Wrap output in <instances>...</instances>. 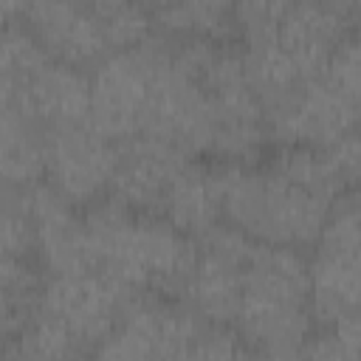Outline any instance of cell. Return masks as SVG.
Instances as JSON below:
<instances>
[{"label": "cell", "mask_w": 361, "mask_h": 361, "mask_svg": "<svg viewBox=\"0 0 361 361\" xmlns=\"http://www.w3.org/2000/svg\"><path fill=\"white\" fill-rule=\"evenodd\" d=\"M130 296V290L102 271L48 274L45 285L37 288L31 310L56 322L82 353L93 355L99 341L113 330Z\"/></svg>", "instance_id": "obj_8"}, {"label": "cell", "mask_w": 361, "mask_h": 361, "mask_svg": "<svg viewBox=\"0 0 361 361\" xmlns=\"http://www.w3.org/2000/svg\"><path fill=\"white\" fill-rule=\"evenodd\" d=\"M34 248V234L17 197H0V257L25 259Z\"/></svg>", "instance_id": "obj_20"}, {"label": "cell", "mask_w": 361, "mask_h": 361, "mask_svg": "<svg viewBox=\"0 0 361 361\" xmlns=\"http://www.w3.org/2000/svg\"><path fill=\"white\" fill-rule=\"evenodd\" d=\"M42 180V133L14 104L0 110V197Z\"/></svg>", "instance_id": "obj_18"}, {"label": "cell", "mask_w": 361, "mask_h": 361, "mask_svg": "<svg viewBox=\"0 0 361 361\" xmlns=\"http://www.w3.org/2000/svg\"><path fill=\"white\" fill-rule=\"evenodd\" d=\"M200 240L203 245L195 254L180 293H186L189 310L203 322L234 327L243 293V268L257 240L228 223L214 226Z\"/></svg>", "instance_id": "obj_11"}, {"label": "cell", "mask_w": 361, "mask_h": 361, "mask_svg": "<svg viewBox=\"0 0 361 361\" xmlns=\"http://www.w3.org/2000/svg\"><path fill=\"white\" fill-rule=\"evenodd\" d=\"M25 20L51 59L93 68L113 54L102 17L76 0H34Z\"/></svg>", "instance_id": "obj_14"}, {"label": "cell", "mask_w": 361, "mask_h": 361, "mask_svg": "<svg viewBox=\"0 0 361 361\" xmlns=\"http://www.w3.org/2000/svg\"><path fill=\"white\" fill-rule=\"evenodd\" d=\"M358 104L361 68L358 45L350 34L319 73L265 110L268 133H274L282 144L324 147L358 127Z\"/></svg>", "instance_id": "obj_4"}, {"label": "cell", "mask_w": 361, "mask_h": 361, "mask_svg": "<svg viewBox=\"0 0 361 361\" xmlns=\"http://www.w3.org/2000/svg\"><path fill=\"white\" fill-rule=\"evenodd\" d=\"M358 203L355 192L341 195L307 259V296L316 324H327L358 313L361 302V259H358Z\"/></svg>", "instance_id": "obj_6"}, {"label": "cell", "mask_w": 361, "mask_h": 361, "mask_svg": "<svg viewBox=\"0 0 361 361\" xmlns=\"http://www.w3.org/2000/svg\"><path fill=\"white\" fill-rule=\"evenodd\" d=\"M316 322L307 296V257L302 248L254 243L243 268V293L234 330L248 353L302 355Z\"/></svg>", "instance_id": "obj_3"}, {"label": "cell", "mask_w": 361, "mask_h": 361, "mask_svg": "<svg viewBox=\"0 0 361 361\" xmlns=\"http://www.w3.org/2000/svg\"><path fill=\"white\" fill-rule=\"evenodd\" d=\"M34 0H0V28L14 25L17 20H23L28 14Z\"/></svg>", "instance_id": "obj_22"}, {"label": "cell", "mask_w": 361, "mask_h": 361, "mask_svg": "<svg viewBox=\"0 0 361 361\" xmlns=\"http://www.w3.org/2000/svg\"><path fill=\"white\" fill-rule=\"evenodd\" d=\"M93 268L130 293L180 290L195 262L197 245L161 214L133 212L113 200L90 203L85 214Z\"/></svg>", "instance_id": "obj_2"}, {"label": "cell", "mask_w": 361, "mask_h": 361, "mask_svg": "<svg viewBox=\"0 0 361 361\" xmlns=\"http://www.w3.org/2000/svg\"><path fill=\"white\" fill-rule=\"evenodd\" d=\"M161 59V42L152 37L107 54L90 73V113L87 124L116 144L138 135L155 71Z\"/></svg>", "instance_id": "obj_7"}, {"label": "cell", "mask_w": 361, "mask_h": 361, "mask_svg": "<svg viewBox=\"0 0 361 361\" xmlns=\"http://www.w3.org/2000/svg\"><path fill=\"white\" fill-rule=\"evenodd\" d=\"M336 8H341L344 14H350L353 17V11H355V0H330Z\"/></svg>", "instance_id": "obj_24"}, {"label": "cell", "mask_w": 361, "mask_h": 361, "mask_svg": "<svg viewBox=\"0 0 361 361\" xmlns=\"http://www.w3.org/2000/svg\"><path fill=\"white\" fill-rule=\"evenodd\" d=\"M302 347V355L307 358H327V361H355L358 358V341H361V327H358V313L344 316L327 324H316Z\"/></svg>", "instance_id": "obj_19"}, {"label": "cell", "mask_w": 361, "mask_h": 361, "mask_svg": "<svg viewBox=\"0 0 361 361\" xmlns=\"http://www.w3.org/2000/svg\"><path fill=\"white\" fill-rule=\"evenodd\" d=\"M76 3H82V6H87L93 11H104V8H113V6H118L124 0H76Z\"/></svg>", "instance_id": "obj_23"}, {"label": "cell", "mask_w": 361, "mask_h": 361, "mask_svg": "<svg viewBox=\"0 0 361 361\" xmlns=\"http://www.w3.org/2000/svg\"><path fill=\"white\" fill-rule=\"evenodd\" d=\"M192 155L152 141V138H130L118 144V164L110 180L107 195L133 212L158 214L164 192L183 161Z\"/></svg>", "instance_id": "obj_16"}, {"label": "cell", "mask_w": 361, "mask_h": 361, "mask_svg": "<svg viewBox=\"0 0 361 361\" xmlns=\"http://www.w3.org/2000/svg\"><path fill=\"white\" fill-rule=\"evenodd\" d=\"M200 85L209 102V152L223 161H251L268 135V118L245 76L243 51L206 39Z\"/></svg>", "instance_id": "obj_5"}, {"label": "cell", "mask_w": 361, "mask_h": 361, "mask_svg": "<svg viewBox=\"0 0 361 361\" xmlns=\"http://www.w3.org/2000/svg\"><path fill=\"white\" fill-rule=\"evenodd\" d=\"M17 203L31 223L34 248L48 274L96 271L85 217L76 214L71 200H65L51 183L37 180L17 195Z\"/></svg>", "instance_id": "obj_13"}, {"label": "cell", "mask_w": 361, "mask_h": 361, "mask_svg": "<svg viewBox=\"0 0 361 361\" xmlns=\"http://www.w3.org/2000/svg\"><path fill=\"white\" fill-rule=\"evenodd\" d=\"M220 169L223 220L257 243L310 248L333 203L347 189L322 147L285 144L262 169L248 161H226Z\"/></svg>", "instance_id": "obj_1"}, {"label": "cell", "mask_w": 361, "mask_h": 361, "mask_svg": "<svg viewBox=\"0 0 361 361\" xmlns=\"http://www.w3.org/2000/svg\"><path fill=\"white\" fill-rule=\"evenodd\" d=\"M158 214L169 220L175 228L189 234L192 240L209 234L214 226L223 223V186L220 169L206 166L195 158L183 161L172 175Z\"/></svg>", "instance_id": "obj_17"}, {"label": "cell", "mask_w": 361, "mask_h": 361, "mask_svg": "<svg viewBox=\"0 0 361 361\" xmlns=\"http://www.w3.org/2000/svg\"><path fill=\"white\" fill-rule=\"evenodd\" d=\"M347 23L350 14L336 8L330 0H299L268 31L245 37V42H265L296 71L302 82H307L324 68L344 37H350Z\"/></svg>", "instance_id": "obj_12"}, {"label": "cell", "mask_w": 361, "mask_h": 361, "mask_svg": "<svg viewBox=\"0 0 361 361\" xmlns=\"http://www.w3.org/2000/svg\"><path fill=\"white\" fill-rule=\"evenodd\" d=\"M118 164V144L85 124L42 130V178L73 206L107 195Z\"/></svg>", "instance_id": "obj_10"}, {"label": "cell", "mask_w": 361, "mask_h": 361, "mask_svg": "<svg viewBox=\"0 0 361 361\" xmlns=\"http://www.w3.org/2000/svg\"><path fill=\"white\" fill-rule=\"evenodd\" d=\"M293 3H299V0H234L231 20L240 23L245 37H257V34L268 31Z\"/></svg>", "instance_id": "obj_21"}, {"label": "cell", "mask_w": 361, "mask_h": 361, "mask_svg": "<svg viewBox=\"0 0 361 361\" xmlns=\"http://www.w3.org/2000/svg\"><path fill=\"white\" fill-rule=\"evenodd\" d=\"M14 107L39 130L85 124L90 113V73L48 56L20 82Z\"/></svg>", "instance_id": "obj_15"}, {"label": "cell", "mask_w": 361, "mask_h": 361, "mask_svg": "<svg viewBox=\"0 0 361 361\" xmlns=\"http://www.w3.org/2000/svg\"><path fill=\"white\" fill-rule=\"evenodd\" d=\"M203 319L158 293H133L113 330L99 341V358H192Z\"/></svg>", "instance_id": "obj_9"}]
</instances>
